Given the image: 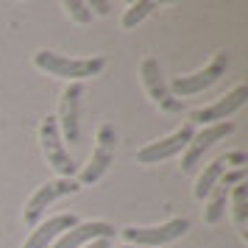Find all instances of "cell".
<instances>
[{
  "label": "cell",
  "instance_id": "cell-1",
  "mask_svg": "<svg viewBox=\"0 0 248 248\" xmlns=\"http://www.w3.org/2000/svg\"><path fill=\"white\" fill-rule=\"evenodd\" d=\"M34 64L42 70V73H47V76L64 78V81H70V84H81L84 78L98 76V73L106 67V59L103 56L67 59V56H62V53H53V50H36Z\"/></svg>",
  "mask_w": 248,
  "mask_h": 248
},
{
  "label": "cell",
  "instance_id": "cell-2",
  "mask_svg": "<svg viewBox=\"0 0 248 248\" xmlns=\"http://www.w3.org/2000/svg\"><path fill=\"white\" fill-rule=\"evenodd\" d=\"M226 67H229V53L226 50H217L212 56V62L206 64L203 70H198V73H190V76H176V78L168 84V90L176 95V98H187V95H198V92L209 90L212 84H217V81L226 76Z\"/></svg>",
  "mask_w": 248,
  "mask_h": 248
},
{
  "label": "cell",
  "instance_id": "cell-3",
  "mask_svg": "<svg viewBox=\"0 0 248 248\" xmlns=\"http://www.w3.org/2000/svg\"><path fill=\"white\" fill-rule=\"evenodd\" d=\"M184 232H190V220L187 217H173L162 226H125L120 234L125 237L128 246H140V248H156L165 246V243H173L179 240Z\"/></svg>",
  "mask_w": 248,
  "mask_h": 248
},
{
  "label": "cell",
  "instance_id": "cell-4",
  "mask_svg": "<svg viewBox=\"0 0 248 248\" xmlns=\"http://www.w3.org/2000/svg\"><path fill=\"white\" fill-rule=\"evenodd\" d=\"M39 142H42V151H45L47 165L59 173V179H73V173L78 170V165L73 162L64 145H62V134H59V123L56 117L47 114L45 120L39 123Z\"/></svg>",
  "mask_w": 248,
  "mask_h": 248
},
{
  "label": "cell",
  "instance_id": "cell-5",
  "mask_svg": "<svg viewBox=\"0 0 248 248\" xmlns=\"http://www.w3.org/2000/svg\"><path fill=\"white\" fill-rule=\"evenodd\" d=\"M78 190H81V184L76 179H53V181H47V184H42L28 198V203H25V223L36 226L50 203L59 201V198H64V195H73V192H78Z\"/></svg>",
  "mask_w": 248,
  "mask_h": 248
},
{
  "label": "cell",
  "instance_id": "cell-6",
  "mask_svg": "<svg viewBox=\"0 0 248 248\" xmlns=\"http://www.w3.org/2000/svg\"><path fill=\"white\" fill-rule=\"evenodd\" d=\"M234 131V123H212V125H203L201 131H195L190 140V145L184 148V156H181V173H192V170L198 168V162L203 159V154L209 151V148L217 142V140H223Z\"/></svg>",
  "mask_w": 248,
  "mask_h": 248
},
{
  "label": "cell",
  "instance_id": "cell-7",
  "mask_svg": "<svg viewBox=\"0 0 248 248\" xmlns=\"http://www.w3.org/2000/svg\"><path fill=\"white\" fill-rule=\"evenodd\" d=\"M192 134H195V125L187 120V123L181 125V128H176L170 137L142 145L140 151H137V162H142V165H156V162H162V159L176 156V154H181L184 148L190 145Z\"/></svg>",
  "mask_w": 248,
  "mask_h": 248
},
{
  "label": "cell",
  "instance_id": "cell-8",
  "mask_svg": "<svg viewBox=\"0 0 248 248\" xmlns=\"http://www.w3.org/2000/svg\"><path fill=\"white\" fill-rule=\"evenodd\" d=\"M140 76H142V84H145L151 101L156 103L159 109L173 112V114L184 112L181 98H176V95L168 90V81H165V76H162V67H159L156 59H145V62H142V67H140Z\"/></svg>",
  "mask_w": 248,
  "mask_h": 248
},
{
  "label": "cell",
  "instance_id": "cell-9",
  "mask_svg": "<svg viewBox=\"0 0 248 248\" xmlns=\"http://www.w3.org/2000/svg\"><path fill=\"white\" fill-rule=\"evenodd\" d=\"M114 142H117L114 128L109 123L101 125V128H98V145H95V151H92L90 165L81 170V184H95L106 170L112 168V162H114Z\"/></svg>",
  "mask_w": 248,
  "mask_h": 248
},
{
  "label": "cell",
  "instance_id": "cell-10",
  "mask_svg": "<svg viewBox=\"0 0 248 248\" xmlns=\"http://www.w3.org/2000/svg\"><path fill=\"white\" fill-rule=\"evenodd\" d=\"M81 95H84V84H70L62 92V103H59V134H64L67 142H78L81 137V123H78V109H81Z\"/></svg>",
  "mask_w": 248,
  "mask_h": 248
},
{
  "label": "cell",
  "instance_id": "cell-11",
  "mask_svg": "<svg viewBox=\"0 0 248 248\" xmlns=\"http://www.w3.org/2000/svg\"><path fill=\"white\" fill-rule=\"evenodd\" d=\"M248 101V87L246 84H237L234 90L229 92L226 98H220L217 103H212V106H206V109H195V112H190V123H201V125H212V123H223L229 114H234L243 103Z\"/></svg>",
  "mask_w": 248,
  "mask_h": 248
},
{
  "label": "cell",
  "instance_id": "cell-12",
  "mask_svg": "<svg viewBox=\"0 0 248 248\" xmlns=\"http://www.w3.org/2000/svg\"><path fill=\"white\" fill-rule=\"evenodd\" d=\"M234 165L237 168H246L248 165V154H243V151H232V154L217 156L212 165H206L203 173L198 176V184H195V198H198V201L209 198V192L215 190V184L220 181V176H223L229 168H234Z\"/></svg>",
  "mask_w": 248,
  "mask_h": 248
},
{
  "label": "cell",
  "instance_id": "cell-13",
  "mask_svg": "<svg viewBox=\"0 0 248 248\" xmlns=\"http://www.w3.org/2000/svg\"><path fill=\"white\" fill-rule=\"evenodd\" d=\"M114 237V226L103 223V220H87V223H76L70 232L59 237L53 248H84L90 246L92 240H112Z\"/></svg>",
  "mask_w": 248,
  "mask_h": 248
},
{
  "label": "cell",
  "instance_id": "cell-14",
  "mask_svg": "<svg viewBox=\"0 0 248 248\" xmlns=\"http://www.w3.org/2000/svg\"><path fill=\"white\" fill-rule=\"evenodd\" d=\"M76 223H78V217H76L73 212L53 215V217H47L45 223H39L34 232H31V237L25 240L23 248H47L50 243H56L64 232H70Z\"/></svg>",
  "mask_w": 248,
  "mask_h": 248
},
{
  "label": "cell",
  "instance_id": "cell-15",
  "mask_svg": "<svg viewBox=\"0 0 248 248\" xmlns=\"http://www.w3.org/2000/svg\"><path fill=\"white\" fill-rule=\"evenodd\" d=\"M232 215H234L240 237L248 240V181H240L237 187H232Z\"/></svg>",
  "mask_w": 248,
  "mask_h": 248
},
{
  "label": "cell",
  "instance_id": "cell-16",
  "mask_svg": "<svg viewBox=\"0 0 248 248\" xmlns=\"http://www.w3.org/2000/svg\"><path fill=\"white\" fill-rule=\"evenodd\" d=\"M229 192L232 190H226L223 184H215V190L209 192V203L203 206V220H206L209 226H215V223L223 220L226 203H229Z\"/></svg>",
  "mask_w": 248,
  "mask_h": 248
},
{
  "label": "cell",
  "instance_id": "cell-17",
  "mask_svg": "<svg viewBox=\"0 0 248 248\" xmlns=\"http://www.w3.org/2000/svg\"><path fill=\"white\" fill-rule=\"evenodd\" d=\"M154 9H159L156 0H137V3H131V6L125 9V14H123V28H128V31L137 28L148 14H154Z\"/></svg>",
  "mask_w": 248,
  "mask_h": 248
},
{
  "label": "cell",
  "instance_id": "cell-18",
  "mask_svg": "<svg viewBox=\"0 0 248 248\" xmlns=\"http://www.w3.org/2000/svg\"><path fill=\"white\" fill-rule=\"evenodd\" d=\"M64 9H67V14L81 25H87L92 20V12H90V6H87L84 0H64Z\"/></svg>",
  "mask_w": 248,
  "mask_h": 248
},
{
  "label": "cell",
  "instance_id": "cell-19",
  "mask_svg": "<svg viewBox=\"0 0 248 248\" xmlns=\"http://www.w3.org/2000/svg\"><path fill=\"white\" fill-rule=\"evenodd\" d=\"M90 6L92 14H109L112 12V3H106V0H92V3H87Z\"/></svg>",
  "mask_w": 248,
  "mask_h": 248
},
{
  "label": "cell",
  "instance_id": "cell-20",
  "mask_svg": "<svg viewBox=\"0 0 248 248\" xmlns=\"http://www.w3.org/2000/svg\"><path fill=\"white\" fill-rule=\"evenodd\" d=\"M84 248H112V240H92L90 246H84Z\"/></svg>",
  "mask_w": 248,
  "mask_h": 248
},
{
  "label": "cell",
  "instance_id": "cell-21",
  "mask_svg": "<svg viewBox=\"0 0 248 248\" xmlns=\"http://www.w3.org/2000/svg\"><path fill=\"white\" fill-rule=\"evenodd\" d=\"M123 248H140V246H123Z\"/></svg>",
  "mask_w": 248,
  "mask_h": 248
}]
</instances>
